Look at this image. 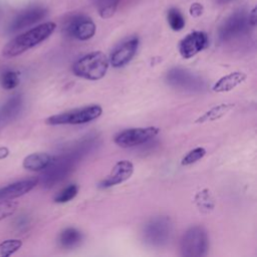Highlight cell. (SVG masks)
<instances>
[{
	"mask_svg": "<svg viewBox=\"0 0 257 257\" xmlns=\"http://www.w3.org/2000/svg\"><path fill=\"white\" fill-rule=\"evenodd\" d=\"M94 145V138H85L59 156L53 157L50 164L42 170L38 181L45 188H51L60 183L72 172L76 163L92 150Z\"/></svg>",
	"mask_w": 257,
	"mask_h": 257,
	"instance_id": "6da1fadb",
	"label": "cell"
},
{
	"mask_svg": "<svg viewBox=\"0 0 257 257\" xmlns=\"http://www.w3.org/2000/svg\"><path fill=\"white\" fill-rule=\"evenodd\" d=\"M55 28L56 24L54 22H44L17 35L4 45L2 55L6 58H11L22 54L47 39Z\"/></svg>",
	"mask_w": 257,
	"mask_h": 257,
	"instance_id": "7a4b0ae2",
	"label": "cell"
},
{
	"mask_svg": "<svg viewBox=\"0 0 257 257\" xmlns=\"http://www.w3.org/2000/svg\"><path fill=\"white\" fill-rule=\"evenodd\" d=\"M108 65L109 60L103 52L93 51L77 59L72 65V72L84 79L97 80L105 75Z\"/></svg>",
	"mask_w": 257,
	"mask_h": 257,
	"instance_id": "3957f363",
	"label": "cell"
},
{
	"mask_svg": "<svg viewBox=\"0 0 257 257\" xmlns=\"http://www.w3.org/2000/svg\"><path fill=\"white\" fill-rule=\"evenodd\" d=\"M173 233V223L168 216H155L146 222L143 228L144 241L153 247L166 245Z\"/></svg>",
	"mask_w": 257,
	"mask_h": 257,
	"instance_id": "277c9868",
	"label": "cell"
},
{
	"mask_svg": "<svg viewBox=\"0 0 257 257\" xmlns=\"http://www.w3.org/2000/svg\"><path fill=\"white\" fill-rule=\"evenodd\" d=\"M209 248V239L206 230L200 226L189 228L180 242L181 254L185 257L205 256Z\"/></svg>",
	"mask_w": 257,
	"mask_h": 257,
	"instance_id": "5b68a950",
	"label": "cell"
},
{
	"mask_svg": "<svg viewBox=\"0 0 257 257\" xmlns=\"http://www.w3.org/2000/svg\"><path fill=\"white\" fill-rule=\"evenodd\" d=\"M102 112L101 106L97 104L74 108L62 113L54 114L45 119V122L50 125L58 124H81L89 122L97 118Z\"/></svg>",
	"mask_w": 257,
	"mask_h": 257,
	"instance_id": "8992f818",
	"label": "cell"
},
{
	"mask_svg": "<svg viewBox=\"0 0 257 257\" xmlns=\"http://www.w3.org/2000/svg\"><path fill=\"white\" fill-rule=\"evenodd\" d=\"M166 80L172 87L190 92L201 91L205 86V81L200 76L180 67L170 69L167 72Z\"/></svg>",
	"mask_w": 257,
	"mask_h": 257,
	"instance_id": "52a82bcc",
	"label": "cell"
},
{
	"mask_svg": "<svg viewBox=\"0 0 257 257\" xmlns=\"http://www.w3.org/2000/svg\"><path fill=\"white\" fill-rule=\"evenodd\" d=\"M159 134V127L146 126L124 130L114 137V143L121 148H132L149 142Z\"/></svg>",
	"mask_w": 257,
	"mask_h": 257,
	"instance_id": "ba28073f",
	"label": "cell"
},
{
	"mask_svg": "<svg viewBox=\"0 0 257 257\" xmlns=\"http://www.w3.org/2000/svg\"><path fill=\"white\" fill-rule=\"evenodd\" d=\"M208 46V36L203 31H192L179 44L180 54L184 58H192Z\"/></svg>",
	"mask_w": 257,
	"mask_h": 257,
	"instance_id": "9c48e42d",
	"label": "cell"
},
{
	"mask_svg": "<svg viewBox=\"0 0 257 257\" xmlns=\"http://www.w3.org/2000/svg\"><path fill=\"white\" fill-rule=\"evenodd\" d=\"M95 29L94 22L83 15L73 17L64 28L66 34L78 40L90 39L94 35Z\"/></svg>",
	"mask_w": 257,
	"mask_h": 257,
	"instance_id": "30bf717a",
	"label": "cell"
},
{
	"mask_svg": "<svg viewBox=\"0 0 257 257\" xmlns=\"http://www.w3.org/2000/svg\"><path fill=\"white\" fill-rule=\"evenodd\" d=\"M139 47L138 37H132L122 43H120L111 52L109 57V63L113 67H122L127 64L135 56Z\"/></svg>",
	"mask_w": 257,
	"mask_h": 257,
	"instance_id": "8fae6325",
	"label": "cell"
},
{
	"mask_svg": "<svg viewBox=\"0 0 257 257\" xmlns=\"http://www.w3.org/2000/svg\"><path fill=\"white\" fill-rule=\"evenodd\" d=\"M133 173H134V165L132 162L127 160L119 161L114 165V167L111 169L107 177L99 183L98 187L101 189H106V188H110L112 186L121 184L124 181L128 180L133 175Z\"/></svg>",
	"mask_w": 257,
	"mask_h": 257,
	"instance_id": "7c38bea8",
	"label": "cell"
},
{
	"mask_svg": "<svg viewBox=\"0 0 257 257\" xmlns=\"http://www.w3.org/2000/svg\"><path fill=\"white\" fill-rule=\"evenodd\" d=\"M46 15V10L41 7H33L26 9L19 13L8 27L10 33L24 29L38 21H40Z\"/></svg>",
	"mask_w": 257,
	"mask_h": 257,
	"instance_id": "4fadbf2b",
	"label": "cell"
},
{
	"mask_svg": "<svg viewBox=\"0 0 257 257\" xmlns=\"http://www.w3.org/2000/svg\"><path fill=\"white\" fill-rule=\"evenodd\" d=\"M38 183V179H27L9 184L0 189V200H13L30 192Z\"/></svg>",
	"mask_w": 257,
	"mask_h": 257,
	"instance_id": "5bb4252c",
	"label": "cell"
},
{
	"mask_svg": "<svg viewBox=\"0 0 257 257\" xmlns=\"http://www.w3.org/2000/svg\"><path fill=\"white\" fill-rule=\"evenodd\" d=\"M247 75L244 72L241 71H234L231 72L223 77H221L219 80L216 81V83L213 85L212 89L215 92H227L232 89H234L236 86L241 84L243 81H245Z\"/></svg>",
	"mask_w": 257,
	"mask_h": 257,
	"instance_id": "9a60e30c",
	"label": "cell"
},
{
	"mask_svg": "<svg viewBox=\"0 0 257 257\" xmlns=\"http://www.w3.org/2000/svg\"><path fill=\"white\" fill-rule=\"evenodd\" d=\"M52 159L53 157L46 153H33L25 157L22 166L29 171H42L50 164Z\"/></svg>",
	"mask_w": 257,
	"mask_h": 257,
	"instance_id": "2e32d148",
	"label": "cell"
},
{
	"mask_svg": "<svg viewBox=\"0 0 257 257\" xmlns=\"http://www.w3.org/2000/svg\"><path fill=\"white\" fill-rule=\"evenodd\" d=\"M235 106L234 103L231 102H223L218 105H215L211 107L209 110L205 111L202 115H200L195 122L196 123H203L207 121H213L216 119H219L223 117L225 114H227L231 109H233Z\"/></svg>",
	"mask_w": 257,
	"mask_h": 257,
	"instance_id": "e0dca14e",
	"label": "cell"
},
{
	"mask_svg": "<svg viewBox=\"0 0 257 257\" xmlns=\"http://www.w3.org/2000/svg\"><path fill=\"white\" fill-rule=\"evenodd\" d=\"M23 105V97L21 94H14L2 106L1 115L4 119H13L21 111Z\"/></svg>",
	"mask_w": 257,
	"mask_h": 257,
	"instance_id": "ac0fdd59",
	"label": "cell"
},
{
	"mask_svg": "<svg viewBox=\"0 0 257 257\" xmlns=\"http://www.w3.org/2000/svg\"><path fill=\"white\" fill-rule=\"evenodd\" d=\"M195 203L201 213L208 214L215 207V200L210 190L203 189L195 195Z\"/></svg>",
	"mask_w": 257,
	"mask_h": 257,
	"instance_id": "d6986e66",
	"label": "cell"
},
{
	"mask_svg": "<svg viewBox=\"0 0 257 257\" xmlns=\"http://www.w3.org/2000/svg\"><path fill=\"white\" fill-rule=\"evenodd\" d=\"M82 240V234L75 228L64 229L58 238L59 244L63 248H73L77 246Z\"/></svg>",
	"mask_w": 257,
	"mask_h": 257,
	"instance_id": "ffe728a7",
	"label": "cell"
},
{
	"mask_svg": "<svg viewBox=\"0 0 257 257\" xmlns=\"http://www.w3.org/2000/svg\"><path fill=\"white\" fill-rule=\"evenodd\" d=\"M167 20L174 31H180L185 27V18L177 8H171L168 10Z\"/></svg>",
	"mask_w": 257,
	"mask_h": 257,
	"instance_id": "44dd1931",
	"label": "cell"
},
{
	"mask_svg": "<svg viewBox=\"0 0 257 257\" xmlns=\"http://www.w3.org/2000/svg\"><path fill=\"white\" fill-rule=\"evenodd\" d=\"M19 82H20L19 74H18L17 71L7 70V71L3 72L0 76L1 86L6 90H10V89L15 88L19 84Z\"/></svg>",
	"mask_w": 257,
	"mask_h": 257,
	"instance_id": "7402d4cb",
	"label": "cell"
},
{
	"mask_svg": "<svg viewBox=\"0 0 257 257\" xmlns=\"http://www.w3.org/2000/svg\"><path fill=\"white\" fill-rule=\"evenodd\" d=\"M119 0H98L97 9L101 18H109L115 12Z\"/></svg>",
	"mask_w": 257,
	"mask_h": 257,
	"instance_id": "603a6c76",
	"label": "cell"
},
{
	"mask_svg": "<svg viewBox=\"0 0 257 257\" xmlns=\"http://www.w3.org/2000/svg\"><path fill=\"white\" fill-rule=\"evenodd\" d=\"M22 246V241L19 239H8L0 244V257H8L15 253Z\"/></svg>",
	"mask_w": 257,
	"mask_h": 257,
	"instance_id": "cb8c5ba5",
	"label": "cell"
},
{
	"mask_svg": "<svg viewBox=\"0 0 257 257\" xmlns=\"http://www.w3.org/2000/svg\"><path fill=\"white\" fill-rule=\"evenodd\" d=\"M78 192V187L75 184L68 185L66 188H64L62 191L58 193V195L54 198V201L56 203H66L70 200H72Z\"/></svg>",
	"mask_w": 257,
	"mask_h": 257,
	"instance_id": "d4e9b609",
	"label": "cell"
},
{
	"mask_svg": "<svg viewBox=\"0 0 257 257\" xmlns=\"http://www.w3.org/2000/svg\"><path fill=\"white\" fill-rule=\"evenodd\" d=\"M206 155V150L202 147H198L193 149L192 151H190L181 161L182 166H189L192 165L196 162H198L199 160H201L204 156Z\"/></svg>",
	"mask_w": 257,
	"mask_h": 257,
	"instance_id": "484cf974",
	"label": "cell"
},
{
	"mask_svg": "<svg viewBox=\"0 0 257 257\" xmlns=\"http://www.w3.org/2000/svg\"><path fill=\"white\" fill-rule=\"evenodd\" d=\"M18 203L11 200H0V221L13 215L17 209Z\"/></svg>",
	"mask_w": 257,
	"mask_h": 257,
	"instance_id": "4316f807",
	"label": "cell"
},
{
	"mask_svg": "<svg viewBox=\"0 0 257 257\" xmlns=\"http://www.w3.org/2000/svg\"><path fill=\"white\" fill-rule=\"evenodd\" d=\"M203 13V6L200 3H193L190 6V14L194 17H198Z\"/></svg>",
	"mask_w": 257,
	"mask_h": 257,
	"instance_id": "83f0119b",
	"label": "cell"
},
{
	"mask_svg": "<svg viewBox=\"0 0 257 257\" xmlns=\"http://www.w3.org/2000/svg\"><path fill=\"white\" fill-rule=\"evenodd\" d=\"M9 155V149L6 147H0V160L5 159Z\"/></svg>",
	"mask_w": 257,
	"mask_h": 257,
	"instance_id": "f1b7e54d",
	"label": "cell"
},
{
	"mask_svg": "<svg viewBox=\"0 0 257 257\" xmlns=\"http://www.w3.org/2000/svg\"><path fill=\"white\" fill-rule=\"evenodd\" d=\"M255 14H256V9L253 8V10L251 11V13L249 15V22L252 25H255V23H256V16H255Z\"/></svg>",
	"mask_w": 257,
	"mask_h": 257,
	"instance_id": "f546056e",
	"label": "cell"
}]
</instances>
